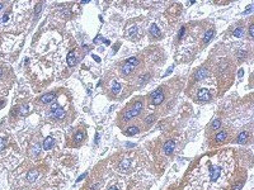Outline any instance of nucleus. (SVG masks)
I'll return each mask as SVG.
<instances>
[{
  "instance_id": "obj_1",
  "label": "nucleus",
  "mask_w": 254,
  "mask_h": 190,
  "mask_svg": "<svg viewBox=\"0 0 254 190\" xmlns=\"http://www.w3.org/2000/svg\"><path fill=\"white\" fill-rule=\"evenodd\" d=\"M142 109H144V101H141V100L135 101V103L132 104V107L126 109V112L123 113V117H122V120L128 122L131 119H133L135 117H137L139 114L142 112Z\"/></svg>"
},
{
  "instance_id": "obj_2",
  "label": "nucleus",
  "mask_w": 254,
  "mask_h": 190,
  "mask_svg": "<svg viewBox=\"0 0 254 190\" xmlns=\"http://www.w3.org/2000/svg\"><path fill=\"white\" fill-rule=\"evenodd\" d=\"M206 172L209 175L210 183H217L222 176V166L221 165H216V163H210Z\"/></svg>"
},
{
  "instance_id": "obj_3",
  "label": "nucleus",
  "mask_w": 254,
  "mask_h": 190,
  "mask_svg": "<svg viewBox=\"0 0 254 190\" xmlns=\"http://www.w3.org/2000/svg\"><path fill=\"white\" fill-rule=\"evenodd\" d=\"M150 99H151V104L155 105V107H158V105L162 104L165 100L164 87H159V89H156L155 91H152L151 95H150Z\"/></svg>"
},
{
  "instance_id": "obj_4",
  "label": "nucleus",
  "mask_w": 254,
  "mask_h": 190,
  "mask_svg": "<svg viewBox=\"0 0 254 190\" xmlns=\"http://www.w3.org/2000/svg\"><path fill=\"white\" fill-rule=\"evenodd\" d=\"M51 115L57 120H62L66 118V112L58 107L57 104H52V107H51Z\"/></svg>"
},
{
  "instance_id": "obj_5",
  "label": "nucleus",
  "mask_w": 254,
  "mask_h": 190,
  "mask_svg": "<svg viewBox=\"0 0 254 190\" xmlns=\"http://www.w3.org/2000/svg\"><path fill=\"white\" fill-rule=\"evenodd\" d=\"M229 139V132L226 129H222L215 136V146L222 145V143H226Z\"/></svg>"
},
{
  "instance_id": "obj_6",
  "label": "nucleus",
  "mask_w": 254,
  "mask_h": 190,
  "mask_svg": "<svg viewBox=\"0 0 254 190\" xmlns=\"http://www.w3.org/2000/svg\"><path fill=\"white\" fill-rule=\"evenodd\" d=\"M197 99L198 100H202V101H209V100L212 99V95H211V92L209 91V89L202 87L197 92Z\"/></svg>"
},
{
  "instance_id": "obj_7",
  "label": "nucleus",
  "mask_w": 254,
  "mask_h": 190,
  "mask_svg": "<svg viewBox=\"0 0 254 190\" xmlns=\"http://www.w3.org/2000/svg\"><path fill=\"white\" fill-rule=\"evenodd\" d=\"M131 166H132V161H131V158H123V160H121L120 161V163H118V170L127 172V171L131 170Z\"/></svg>"
},
{
  "instance_id": "obj_8",
  "label": "nucleus",
  "mask_w": 254,
  "mask_h": 190,
  "mask_svg": "<svg viewBox=\"0 0 254 190\" xmlns=\"http://www.w3.org/2000/svg\"><path fill=\"white\" fill-rule=\"evenodd\" d=\"M174 148H175V141L174 139H169V141L164 145L163 151H164V153L167 156H170L173 153V151H174Z\"/></svg>"
},
{
  "instance_id": "obj_9",
  "label": "nucleus",
  "mask_w": 254,
  "mask_h": 190,
  "mask_svg": "<svg viewBox=\"0 0 254 190\" xmlns=\"http://www.w3.org/2000/svg\"><path fill=\"white\" fill-rule=\"evenodd\" d=\"M55 99H56V94L55 92H47V94L42 95L40 98V101L42 104H48V103H52V101H55Z\"/></svg>"
},
{
  "instance_id": "obj_10",
  "label": "nucleus",
  "mask_w": 254,
  "mask_h": 190,
  "mask_svg": "<svg viewBox=\"0 0 254 190\" xmlns=\"http://www.w3.org/2000/svg\"><path fill=\"white\" fill-rule=\"evenodd\" d=\"M249 139V133L247 132V130H244V132H240L239 136L236 137V143H239V145H244V143H247Z\"/></svg>"
},
{
  "instance_id": "obj_11",
  "label": "nucleus",
  "mask_w": 254,
  "mask_h": 190,
  "mask_svg": "<svg viewBox=\"0 0 254 190\" xmlns=\"http://www.w3.org/2000/svg\"><path fill=\"white\" fill-rule=\"evenodd\" d=\"M40 176V171L38 170H29L27 174V180L29 183H33V181L37 180V177Z\"/></svg>"
},
{
  "instance_id": "obj_12",
  "label": "nucleus",
  "mask_w": 254,
  "mask_h": 190,
  "mask_svg": "<svg viewBox=\"0 0 254 190\" xmlns=\"http://www.w3.org/2000/svg\"><path fill=\"white\" fill-rule=\"evenodd\" d=\"M150 33H151V36L155 37V38H160V37H162V32H160V29L158 28V25H156V24H151Z\"/></svg>"
},
{
  "instance_id": "obj_13",
  "label": "nucleus",
  "mask_w": 254,
  "mask_h": 190,
  "mask_svg": "<svg viewBox=\"0 0 254 190\" xmlns=\"http://www.w3.org/2000/svg\"><path fill=\"white\" fill-rule=\"evenodd\" d=\"M53 145H55V139L52 137H47V138L45 139V142H43V148L46 151H48V150L52 148Z\"/></svg>"
},
{
  "instance_id": "obj_14",
  "label": "nucleus",
  "mask_w": 254,
  "mask_h": 190,
  "mask_svg": "<svg viewBox=\"0 0 254 190\" xmlns=\"http://www.w3.org/2000/svg\"><path fill=\"white\" fill-rule=\"evenodd\" d=\"M207 74H209V71H207V69H205V67H202V69H200L196 72V75H194V77H196V80H202L205 79Z\"/></svg>"
},
{
  "instance_id": "obj_15",
  "label": "nucleus",
  "mask_w": 254,
  "mask_h": 190,
  "mask_svg": "<svg viewBox=\"0 0 254 190\" xmlns=\"http://www.w3.org/2000/svg\"><path fill=\"white\" fill-rule=\"evenodd\" d=\"M140 132V128L137 125H132V127H128L126 130H125V134L126 136H133V134H137Z\"/></svg>"
},
{
  "instance_id": "obj_16",
  "label": "nucleus",
  "mask_w": 254,
  "mask_h": 190,
  "mask_svg": "<svg viewBox=\"0 0 254 190\" xmlns=\"http://www.w3.org/2000/svg\"><path fill=\"white\" fill-rule=\"evenodd\" d=\"M133 69L135 67L132 66V65H128V63H126V65L122 67L121 69V72H122V75H125V76H128L131 72L133 71Z\"/></svg>"
},
{
  "instance_id": "obj_17",
  "label": "nucleus",
  "mask_w": 254,
  "mask_h": 190,
  "mask_svg": "<svg viewBox=\"0 0 254 190\" xmlns=\"http://www.w3.org/2000/svg\"><path fill=\"white\" fill-rule=\"evenodd\" d=\"M67 63L69 66H75L76 65V57H75V51H71V52L67 54Z\"/></svg>"
},
{
  "instance_id": "obj_18",
  "label": "nucleus",
  "mask_w": 254,
  "mask_h": 190,
  "mask_svg": "<svg viewBox=\"0 0 254 190\" xmlns=\"http://www.w3.org/2000/svg\"><path fill=\"white\" fill-rule=\"evenodd\" d=\"M84 137H85V133H84L83 130H79V132L74 136V138H73V139H74V142L76 143V145H79V143H82V142H83Z\"/></svg>"
},
{
  "instance_id": "obj_19",
  "label": "nucleus",
  "mask_w": 254,
  "mask_h": 190,
  "mask_svg": "<svg viewBox=\"0 0 254 190\" xmlns=\"http://www.w3.org/2000/svg\"><path fill=\"white\" fill-rule=\"evenodd\" d=\"M245 34V31L243 27H238L234 29V32H232V36H234L235 38H243Z\"/></svg>"
},
{
  "instance_id": "obj_20",
  "label": "nucleus",
  "mask_w": 254,
  "mask_h": 190,
  "mask_svg": "<svg viewBox=\"0 0 254 190\" xmlns=\"http://www.w3.org/2000/svg\"><path fill=\"white\" fill-rule=\"evenodd\" d=\"M214 34H215V31H214V29H209V31L206 32L205 37H203V42H205V43H207V42H210V39L214 37Z\"/></svg>"
},
{
  "instance_id": "obj_21",
  "label": "nucleus",
  "mask_w": 254,
  "mask_h": 190,
  "mask_svg": "<svg viewBox=\"0 0 254 190\" xmlns=\"http://www.w3.org/2000/svg\"><path fill=\"white\" fill-rule=\"evenodd\" d=\"M220 127H221V120H220V119H214L212 123H211V125H210V129L215 132V130L219 129Z\"/></svg>"
},
{
  "instance_id": "obj_22",
  "label": "nucleus",
  "mask_w": 254,
  "mask_h": 190,
  "mask_svg": "<svg viewBox=\"0 0 254 190\" xmlns=\"http://www.w3.org/2000/svg\"><path fill=\"white\" fill-rule=\"evenodd\" d=\"M18 113L20 114V115H27V114L29 113V107L27 104L25 105H22V107L18 108Z\"/></svg>"
},
{
  "instance_id": "obj_23",
  "label": "nucleus",
  "mask_w": 254,
  "mask_h": 190,
  "mask_svg": "<svg viewBox=\"0 0 254 190\" xmlns=\"http://www.w3.org/2000/svg\"><path fill=\"white\" fill-rule=\"evenodd\" d=\"M121 89H122L121 84H118L117 81H113V85H112V92L113 94H118V92L121 91Z\"/></svg>"
},
{
  "instance_id": "obj_24",
  "label": "nucleus",
  "mask_w": 254,
  "mask_h": 190,
  "mask_svg": "<svg viewBox=\"0 0 254 190\" xmlns=\"http://www.w3.org/2000/svg\"><path fill=\"white\" fill-rule=\"evenodd\" d=\"M126 63H128V65H132V66L135 67V66H137V65H139V60H137L136 57H130L128 60L126 61Z\"/></svg>"
},
{
  "instance_id": "obj_25",
  "label": "nucleus",
  "mask_w": 254,
  "mask_h": 190,
  "mask_svg": "<svg viewBox=\"0 0 254 190\" xmlns=\"http://www.w3.org/2000/svg\"><path fill=\"white\" fill-rule=\"evenodd\" d=\"M155 122V115H149L145 119V123H146V125H151L152 123Z\"/></svg>"
},
{
  "instance_id": "obj_26",
  "label": "nucleus",
  "mask_w": 254,
  "mask_h": 190,
  "mask_svg": "<svg viewBox=\"0 0 254 190\" xmlns=\"http://www.w3.org/2000/svg\"><path fill=\"white\" fill-rule=\"evenodd\" d=\"M136 32H137V27H136V25H132V27L130 28V31H128V34L132 37V36L136 34Z\"/></svg>"
},
{
  "instance_id": "obj_27",
  "label": "nucleus",
  "mask_w": 254,
  "mask_h": 190,
  "mask_svg": "<svg viewBox=\"0 0 254 190\" xmlns=\"http://www.w3.org/2000/svg\"><path fill=\"white\" fill-rule=\"evenodd\" d=\"M243 185H244V181H240V183L235 184L234 186H232V190H240L241 188H243Z\"/></svg>"
},
{
  "instance_id": "obj_28",
  "label": "nucleus",
  "mask_w": 254,
  "mask_h": 190,
  "mask_svg": "<svg viewBox=\"0 0 254 190\" xmlns=\"http://www.w3.org/2000/svg\"><path fill=\"white\" fill-rule=\"evenodd\" d=\"M41 10H42V4L40 3V4H37V6H36V16H38V15H40Z\"/></svg>"
},
{
  "instance_id": "obj_29",
  "label": "nucleus",
  "mask_w": 254,
  "mask_h": 190,
  "mask_svg": "<svg viewBox=\"0 0 254 190\" xmlns=\"http://www.w3.org/2000/svg\"><path fill=\"white\" fill-rule=\"evenodd\" d=\"M249 37H254V24H250V27H249Z\"/></svg>"
},
{
  "instance_id": "obj_30",
  "label": "nucleus",
  "mask_w": 254,
  "mask_h": 190,
  "mask_svg": "<svg viewBox=\"0 0 254 190\" xmlns=\"http://www.w3.org/2000/svg\"><path fill=\"white\" fill-rule=\"evenodd\" d=\"M184 33H185V28H184V27H183V28H180L179 34H178V38H179V39H182V37L184 36Z\"/></svg>"
},
{
  "instance_id": "obj_31",
  "label": "nucleus",
  "mask_w": 254,
  "mask_h": 190,
  "mask_svg": "<svg viewBox=\"0 0 254 190\" xmlns=\"http://www.w3.org/2000/svg\"><path fill=\"white\" fill-rule=\"evenodd\" d=\"M5 145H6V143H5V139H1V138H0V151L5 148Z\"/></svg>"
},
{
  "instance_id": "obj_32",
  "label": "nucleus",
  "mask_w": 254,
  "mask_h": 190,
  "mask_svg": "<svg viewBox=\"0 0 254 190\" xmlns=\"http://www.w3.org/2000/svg\"><path fill=\"white\" fill-rule=\"evenodd\" d=\"M245 56H247V52H245V51H240V52H239V58H240V60H243Z\"/></svg>"
},
{
  "instance_id": "obj_33",
  "label": "nucleus",
  "mask_w": 254,
  "mask_h": 190,
  "mask_svg": "<svg viewBox=\"0 0 254 190\" xmlns=\"http://www.w3.org/2000/svg\"><path fill=\"white\" fill-rule=\"evenodd\" d=\"M243 75H244V71H243V69H240L239 72H238V76L239 77H243Z\"/></svg>"
},
{
  "instance_id": "obj_34",
  "label": "nucleus",
  "mask_w": 254,
  "mask_h": 190,
  "mask_svg": "<svg viewBox=\"0 0 254 190\" xmlns=\"http://www.w3.org/2000/svg\"><path fill=\"white\" fill-rule=\"evenodd\" d=\"M8 19H9V15H8V14H5V15L3 16V22H8Z\"/></svg>"
},
{
  "instance_id": "obj_35",
  "label": "nucleus",
  "mask_w": 254,
  "mask_h": 190,
  "mask_svg": "<svg viewBox=\"0 0 254 190\" xmlns=\"http://www.w3.org/2000/svg\"><path fill=\"white\" fill-rule=\"evenodd\" d=\"M108 190H120V189H118V188L116 186V185H112V186H109V189H108Z\"/></svg>"
},
{
  "instance_id": "obj_36",
  "label": "nucleus",
  "mask_w": 254,
  "mask_h": 190,
  "mask_svg": "<svg viewBox=\"0 0 254 190\" xmlns=\"http://www.w3.org/2000/svg\"><path fill=\"white\" fill-rule=\"evenodd\" d=\"M85 176H87V174H84V175H82V176H80V177H79V179H78V181H82V180H83V179H84V177H85Z\"/></svg>"
},
{
  "instance_id": "obj_37",
  "label": "nucleus",
  "mask_w": 254,
  "mask_h": 190,
  "mask_svg": "<svg viewBox=\"0 0 254 190\" xmlns=\"http://www.w3.org/2000/svg\"><path fill=\"white\" fill-rule=\"evenodd\" d=\"M93 57H94V60H95L97 62H99V61H100V58H99L98 56H93Z\"/></svg>"
},
{
  "instance_id": "obj_38",
  "label": "nucleus",
  "mask_w": 254,
  "mask_h": 190,
  "mask_svg": "<svg viewBox=\"0 0 254 190\" xmlns=\"http://www.w3.org/2000/svg\"><path fill=\"white\" fill-rule=\"evenodd\" d=\"M1 75H3V69L0 67V76H1Z\"/></svg>"
},
{
  "instance_id": "obj_39",
  "label": "nucleus",
  "mask_w": 254,
  "mask_h": 190,
  "mask_svg": "<svg viewBox=\"0 0 254 190\" xmlns=\"http://www.w3.org/2000/svg\"><path fill=\"white\" fill-rule=\"evenodd\" d=\"M1 8H3V3H0V9H1Z\"/></svg>"
}]
</instances>
